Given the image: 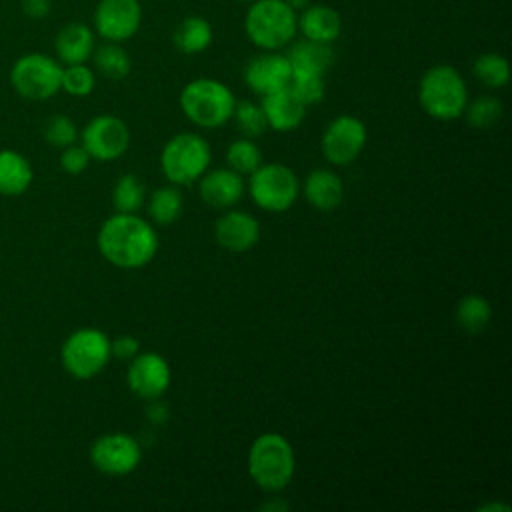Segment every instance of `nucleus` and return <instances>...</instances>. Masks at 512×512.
<instances>
[{"label": "nucleus", "mask_w": 512, "mask_h": 512, "mask_svg": "<svg viewBox=\"0 0 512 512\" xmlns=\"http://www.w3.org/2000/svg\"><path fill=\"white\" fill-rule=\"evenodd\" d=\"M286 58L290 62L292 72L324 76L334 62V50H332V44L300 38L288 44Z\"/></svg>", "instance_id": "obj_22"}, {"label": "nucleus", "mask_w": 512, "mask_h": 512, "mask_svg": "<svg viewBox=\"0 0 512 512\" xmlns=\"http://www.w3.org/2000/svg\"><path fill=\"white\" fill-rule=\"evenodd\" d=\"M80 144L92 160L110 162L120 158L130 146L128 124L112 114L94 116L80 132Z\"/></svg>", "instance_id": "obj_11"}, {"label": "nucleus", "mask_w": 512, "mask_h": 512, "mask_svg": "<svg viewBox=\"0 0 512 512\" xmlns=\"http://www.w3.org/2000/svg\"><path fill=\"white\" fill-rule=\"evenodd\" d=\"M288 88L306 108L312 106V104H318L324 98V94H326L324 76H318V74H298V72H292Z\"/></svg>", "instance_id": "obj_35"}, {"label": "nucleus", "mask_w": 512, "mask_h": 512, "mask_svg": "<svg viewBox=\"0 0 512 512\" xmlns=\"http://www.w3.org/2000/svg\"><path fill=\"white\" fill-rule=\"evenodd\" d=\"M472 74L488 88H504L510 80V64L498 52H484L474 58Z\"/></svg>", "instance_id": "obj_28"}, {"label": "nucleus", "mask_w": 512, "mask_h": 512, "mask_svg": "<svg viewBox=\"0 0 512 512\" xmlns=\"http://www.w3.org/2000/svg\"><path fill=\"white\" fill-rule=\"evenodd\" d=\"M148 408H146V416L152 424H164L170 416L168 412V406L160 400V398H154V400H148Z\"/></svg>", "instance_id": "obj_39"}, {"label": "nucleus", "mask_w": 512, "mask_h": 512, "mask_svg": "<svg viewBox=\"0 0 512 512\" xmlns=\"http://www.w3.org/2000/svg\"><path fill=\"white\" fill-rule=\"evenodd\" d=\"M212 38H214L212 26L202 16H186L172 34V42L176 50L186 56L204 52L212 44Z\"/></svg>", "instance_id": "obj_24"}, {"label": "nucleus", "mask_w": 512, "mask_h": 512, "mask_svg": "<svg viewBox=\"0 0 512 512\" xmlns=\"http://www.w3.org/2000/svg\"><path fill=\"white\" fill-rule=\"evenodd\" d=\"M260 106L268 128L274 132H292L302 124L306 116V106L290 92L288 86L262 96Z\"/></svg>", "instance_id": "obj_20"}, {"label": "nucleus", "mask_w": 512, "mask_h": 512, "mask_svg": "<svg viewBox=\"0 0 512 512\" xmlns=\"http://www.w3.org/2000/svg\"><path fill=\"white\" fill-rule=\"evenodd\" d=\"M178 104L194 126L212 130L232 118L236 98L232 90L216 78H194L182 88Z\"/></svg>", "instance_id": "obj_4"}, {"label": "nucleus", "mask_w": 512, "mask_h": 512, "mask_svg": "<svg viewBox=\"0 0 512 512\" xmlns=\"http://www.w3.org/2000/svg\"><path fill=\"white\" fill-rule=\"evenodd\" d=\"M418 102L434 120L450 122L460 118L468 104V88L462 74L450 64L430 66L420 76Z\"/></svg>", "instance_id": "obj_3"}, {"label": "nucleus", "mask_w": 512, "mask_h": 512, "mask_svg": "<svg viewBox=\"0 0 512 512\" xmlns=\"http://www.w3.org/2000/svg\"><path fill=\"white\" fill-rule=\"evenodd\" d=\"M492 318V306L490 302L480 294H468L458 300L456 304V324L470 332H482Z\"/></svg>", "instance_id": "obj_27"}, {"label": "nucleus", "mask_w": 512, "mask_h": 512, "mask_svg": "<svg viewBox=\"0 0 512 512\" xmlns=\"http://www.w3.org/2000/svg\"><path fill=\"white\" fill-rule=\"evenodd\" d=\"M42 136L50 146L62 150V148L74 144L78 140L80 132L72 118H68L66 114H54V116L46 118V122L42 124Z\"/></svg>", "instance_id": "obj_34"}, {"label": "nucleus", "mask_w": 512, "mask_h": 512, "mask_svg": "<svg viewBox=\"0 0 512 512\" xmlns=\"http://www.w3.org/2000/svg\"><path fill=\"white\" fill-rule=\"evenodd\" d=\"M210 144L196 132H180L172 136L160 152V170L174 186L196 182L210 166Z\"/></svg>", "instance_id": "obj_6"}, {"label": "nucleus", "mask_w": 512, "mask_h": 512, "mask_svg": "<svg viewBox=\"0 0 512 512\" xmlns=\"http://www.w3.org/2000/svg\"><path fill=\"white\" fill-rule=\"evenodd\" d=\"M96 86V74L94 68L84 64H66L62 66V78H60V90H64L70 96L84 98L92 94Z\"/></svg>", "instance_id": "obj_33"}, {"label": "nucleus", "mask_w": 512, "mask_h": 512, "mask_svg": "<svg viewBox=\"0 0 512 512\" xmlns=\"http://www.w3.org/2000/svg\"><path fill=\"white\" fill-rule=\"evenodd\" d=\"M502 102L496 98V96H478L474 98L472 102L468 100L466 108H464V114L466 116V122L472 126V128H478V130H486V128H492L494 124L500 122L502 118Z\"/></svg>", "instance_id": "obj_31"}, {"label": "nucleus", "mask_w": 512, "mask_h": 512, "mask_svg": "<svg viewBox=\"0 0 512 512\" xmlns=\"http://www.w3.org/2000/svg\"><path fill=\"white\" fill-rule=\"evenodd\" d=\"M94 70L98 74H102L104 78L110 80H122L130 74L132 62L128 52L122 48L120 42H102L100 46L94 48L92 56H90Z\"/></svg>", "instance_id": "obj_25"}, {"label": "nucleus", "mask_w": 512, "mask_h": 512, "mask_svg": "<svg viewBox=\"0 0 512 512\" xmlns=\"http://www.w3.org/2000/svg\"><path fill=\"white\" fill-rule=\"evenodd\" d=\"M226 162L230 170L238 172L240 176H248L262 164V152L252 138L242 136L228 144Z\"/></svg>", "instance_id": "obj_29"}, {"label": "nucleus", "mask_w": 512, "mask_h": 512, "mask_svg": "<svg viewBox=\"0 0 512 512\" xmlns=\"http://www.w3.org/2000/svg\"><path fill=\"white\" fill-rule=\"evenodd\" d=\"M50 0H20L22 12L32 20H42L50 14Z\"/></svg>", "instance_id": "obj_38"}, {"label": "nucleus", "mask_w": 512, "mask_h": 512, "mask_svg": "<svg viewBox=\"0 0 512 512\" xmlns=\"http://www.w3.org/2000/svg\"><path fill=\"white\" fill-rule=\"evenodd\" d=\"M234 2H244V4H250V2H254V0H234Z\"/></svg>", "instance_id": "obj_42"}, {"label": "nucleus", "mask_w": 512, "mask_h": 512, "mask_svg": "<svg viewBox=\"0 0 512 512\" xmlns=\"http://www.w3.org/2000/svg\"><path fill=\"white\" fill-rule=\"evenodd\" d=\"M94 48H96V32L84 22L64 24L54 38L56 60L62 66L88 62Z\"/></svg>", "instance_id": "obj_19"}, {"label": "nucleus", "mask_w": 512, "mask_h": 512, "mask_svg": "<svg viewBox=\"0 0 512 512\" xmlns=\"http://www.w3.org/2000/svg\"><path fill=\"white\" fill-rule=\"evenodd\" d=\"M90 154L84 150L82 144H70L66 148H62L60 152V168L70 174V176H76V174H82L88 164H90Z\"/></svg>", "instance_id": "obj_36"}, {"label": "nucleus", "mask_w": 512, "mask_h": 512, "mask_svg": "<svg viewBox=\"0 0 512 512\" xmlns=\"http://www.w3.org/2000/svg\"><path fill=\"white\" fill-rule=\"evenodd\" d=\"M110 358V336L92 326L70 332L60 348L62 368L78 380H90L98 376Z\"/></svg>", "instance_id": "obj_7"}, {"label": "nucleus", "mask_w": 512, "mask_h": 512, "mask_svg": "<svg viewBox=\"0 0 512 512\" xmlns=\"http://www.w3.org/2000/svg\"><path fill=\"white\" fill-rule=\"evenodd\" d=\"M368 130L364 122L350 114H340L324 128L320 150L324 158L334 166L352 164L364 150Z\"/></svg>", "instance_id": "obj_12"}, {"label": "nucleus", "mask_w": 512, "mask_h": 512, "mask_svg": "<svg viewBox=\"0 0 512 512\" xmlns=\"http://www.w3.org/2000/svg\"><path fill=\"white\" fill-rule=\"evenodd\" d=\"M8 78L20 98L42 102L60 92L62 64L48 54L28 52L14 60Z\"/></svg>", "instance_id": "obj_8"}, {"label": "nucleus", "mask_w": 512, "mask_h": 512, "mask_svg": "<svg viewBox=\"0 0 512 512\" xmlns=\"http://www.w3.org/2000/svg\"><path fill=\"white\" fill-rule=\"evenodd\" d=\"M244 32L260 50H282L298 34L296 12L284 0H254L244 16Z\"/></svg>", "instance_id": "obj_5"}, {"label": "nucleus", "mask_w": 512, "mask_h": 512, "mask_svg": "<svg viewBox=\"0 0 512 512\" xmlns=\"http://www.w3.org/2000/svg\"><path fill=\"white\" fill-rule=\"evenodd\" d=\"M290 78V62L280 50H262L260 54L252 56L244 66V82L250 92L258 94L260 98L286 88Z\"/></svg>", "instance_id": "obj_15"}, {"label": "nucleus", "mask_w": 512, "mask_h": 512, "mask_svg": "<svg viewBox=\"0 0 512 512\" xmlns=\"http://www.w3.org/2000/svg\"><path fill=\"white\" fill-rule=\"evenodd\" d=\"M478 510H482V512H488V510H502V512H508L510 510V506L508 504H484V506H480Z\"/></svg>", "instance_id": "obj_41"}, {"label": "nucleus", "mask_w": 512, "mask_h": 512, "mask_svg": "<svg viewBox=\"0 0 512 512\" xmlns=\"http://www.w3.org/2000/svg\"><path fill=\"white\" fill-rule=\"evenodd\" d=\"M156 228L138 212H114L96 234L98 252L116 268L136 270L152 262L158 252Z\"/></svg>", "instance_id": "obj_1"}, {"label": "nucleus", "mask_w": 512, "mask_h": 512, "mask_svg": "<svg viewBox=\"0 0 512 512\" xmlns=\"http://www.w3.org/2000/svg\"><path fill=\"white\" fill-rule=\"evenodd\" d=\"M296 470L294 448L278 432H264L256 436L248 448V474L256 486L266 492L284 490Z\"/></svg>", "instance_id": "obj_2"}, {"label": "nucleus", "mask_w": 512, "mask_h": 512, "mask_svg": "<svg viewBox=\"0 0 512 512\" xmlns=\"http://www.w3.org/2000/svg\"><path fill=\"white\" fill-rule=\"evenodd\" d=\"M92 24L102 40L122 44L130 40L142 24L140 0H98Z\"/></svg>", "instance_id": "obj_13"}, {"label": "nucleus", "mask_w": 512, "mask_h": 512, "mask_svg": "<svg viewBox=\"0 0 512 512\" xmlns=\"http://www.w3.org/2000/svg\"><path fill=\"white\" fill-rule=\"evenodd\" d=\"M302 192L306 202L320 212H332L344 200V184L340 176H336L332 170H326V168L312 170L304 178Z\"/></svg>", "instance_id": "obj_21"}, {"label": "nucleus", "mask_w": 512, "mask_h": 512, "mask_svg": "<svg viewBox=\"0 0 512 512\" xmlns=\"http://www.w3.org/2000/svg\"><path fill=\"white\" fill-rule=\"evenodd\" d=\"M296 30L302 38L332 44L342 34V18L332 6L312 2L296 14Z\"/></svg>", "instance_id": "obj_18"}, {"label": "nucleus", "mask_w": 512, "mask_h": 512, "mask_svg": "<svg viewBox=\"0 0 512 512\" xmlns=\"http://www.w3.org/2000/svg\"><path fill=\"white\" fill-rule=\"evenodd\" d=\"M216 242L230 252H246L260 240V222L244 210H226L214 224Z\"/></svg>", "instance_id": "obj_16"}, {"label": "nucleus", "mask_w": 512, "mask_h": 512, "mask_svg": "<svg viewBox=\"0 0 512 512\" xmlns=\"http://www.w3.org/2000/svg\"><path fill=\"white\" fill-rule=\"evenodd\" d=\"M284 2H286V4H288V6L298 14L300 10H304L306 6H310L314 0H284Z\"/></svg>", "instance_id": "obj_40"}, {"label": "nucleus", "mask_w": 512, "mask_h": 512, "mask_svg": "<svg viewBox=\"0 0 512 512\" xmlns=\"http://www.w3.org/2000/svg\"><path fill=\"white\" fill-rule=\"evenodd\" d=\"M34 180L28 158L16 150H0V196H20Z\"/></svg>", "instance_id": "obj_23"}, {"label": "nucleus", "mask_w": 512, "mask_h": 512, "mask_svg": "<svg viewBox=\"0 0 512 512\" xmlns=\"http://www.w3.org/2000/svg\"><path fill=\"white\" fill-rule=\"evenodd\" d=\"M92 466L108 476H126L134 472L142 460V446L124 432H108L98 436L88 450Z\"/></svg>", "instance_id": "obj_10"}, {"label": "nucleus", "mask_w": 512, "mask_h": 512, "mask_svg": "<svg viewBox=\"0 0 512 512\" xmlns=\"http://www.w3.org/2000/svg\"><path fill=\"white\" fill-rule=\"evenodd\" d=\"M146 200V188L136 174H122L112 188L116 212H138Z\"/></svg>", "instance_id": "obj_30"}, {"label": "nucleus", "mask_w": 512, "mask_h": 512, "mask_svg": "<svg viewBox=\"0 0 512 512\" xmlns=\"http://www.w3.org/2000/svg\"><path fill=\"white\" fill-rule=\"evenodd\" d=\"M198 194L202 202L216 210H228L244 196V180L230 168L206 170L198 178Z\"/></svg>", "instance_id": "obj_17"}, {"label": "nucleus", "mask_w": 512, "mask_h": 512, "mask_svg": "<svg viewBox=\"0 0 512 512\" xmlns=\"http://www.w3.org/2000/svg\"><path fill=\"white\" fill-rule=\"evenodd\" d=\"M248 194L252 202L266 212H286L300 194V182L286 164H260L248 174Z\"/></svg>", "instance_id": "obj_9"}, {"label": "nucleus", "mask_w": 512, "mask_h": 512, "mask_svg": "<svg viewBox=\"0 0 512 512\" xmlns=\"http://www.w3.org/2000/svg\"><path fill=\"white\" fill-rule=\"evenodd\" d=\"M110 352L118 360H132L140 352V342L132 334H120L110 338Z\"/></svg>", "instance_id": "obj_37"}, {"label": "nucleus", "mask_w": 512, "mask_h": 512, "mask_svg": "<svg viewBox=\"0 0 512 512\" xmlns=\"http://www.w3.org/2000/svg\"><path fill=\"white\" fill-rule=\"evenodd\" d=\"M184 208V198L178 186H160L148 198V216L156 226L174 224Z\"/></svg>", "instance_id": "obj_26"}, {"label": "nucleus", "mask_w": 512, "mask_h": 512, "mask_svg": "<svg viewBox=\"0 0 512 512\" xmlns=\"http://www.w3.org/2000/svg\"><path fill=\"white\" fill-rule=\"evenodd\" d=\"M230 120H234L236 130L246 138H256L264 134L268 128L262 106L252 100H240V102L236 100Z\"/></svg>", "instance_id": "obj_32"}, {"label": "nucleus", "mask_w": 512, "mask_h": 512, "mask_svg": "<svg viewBox=\"0 0 512 512\" xmlns=\"http://www.w3.org/2000/svg\"><path fill=\"white\" fill-rule=\"evenodd\" d=\"M172 380L170 364L154 350L138 352L126 370V384L130 392L142 400L162 398Z\"/></svg>", "instance_id": "obj_14"}]
</instances>
